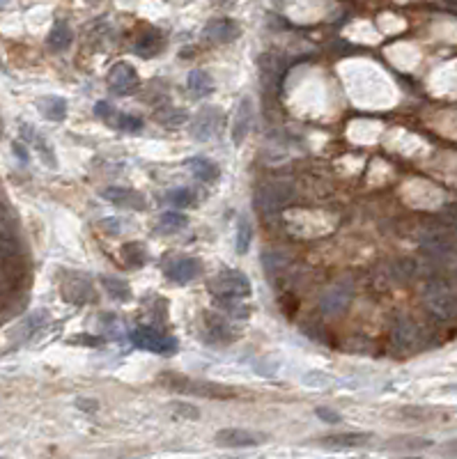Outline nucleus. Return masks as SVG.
Listing matches in <instances>:
<instances>
[{"mask_svg": "<svg viewBox=\"0 0 457 459\" xmlns=\"http://www.w3.org/2000/svg\"><path fill=\"white\" fill-rule=\"evenodd\" d=\"M423 303L437 317V320L448 322L457 317V289L442 278L430 280L423 289Z\"/></svg>", "mask_w": 457, "mask_h": 459, "instance_id": "f257e3e1", "label": "nucleus"}, {"mask_svg": "<svg viewBox=\"0 0 457 459\" xmlns=\"http://www.w3.org/2000/svg\"><path fill=\"white\" fill-rule=\"evenodd\" d=\"M352 287L347 285V282H336V285H331L327 292L322 294L320 299V310L327 315V317H338L343 315L347 308L352 303Z\"/></svg>", "mask_w": 457, "mask_h": 459, "instance_id": "6e6552de", "label": "nucleus"}, {"mask_svg": "<svg viewBox=\"0 0 457 459\" xmlns=\"http://www.w3.org/2000/svg\"><path fill=\"white\" fill-rule=\"evenodd\" d=\"M251 237H253V230H251V223H248L246 216L239 219V225H237V253H248V248H251Z\"/></svg>", "mask_w": 457, "mask_h": 459, "instance_id": "393cba45", "label": "nucleus"}, {"mask_svg": "<svg viewBox=\"0 0 457 459\" xmlns=\"http://www.w3.org/2000/svg\"><path fill=\"white\" fill-rule=\"evenodd\" d=\"M397 416H400V418H409V420H430L435 413L423 406H404L402 411H397Z\"/></svg>", "mask_w": 457, "mask_h": 459, "instance_id": "c85d7f7f", "label": "nucleus"}, {"mask_svg": "<svg viewBox=\"0 0 457 459\" xmlns=\"http://www.w3.org/2000/svg\"><path fill=\"white\" fill-rule=\"evenodd\" d=\"M267 434L246 430V427H226L214 434V441L223 448H255L267 444Z\"/></svg>", "mask_w": 457, "mask_h": 459, "instance_id": "39448f33", "label": "nucleus"}, {"mask_svg": "<svg viewBox=\"0 0 457 459\" xmlns=\"http://www.w3.org/2000/svg\"><path fill=\"white\" fill-rule=\"evenodd\" d=\"M76 406L81 409V411L95 413L97 409H99V402H97V399H90V397H88V399H86V397H79V399H76Z\"/></svg>", "mask_w": 457, "mask_h": 459, "instance_id": "c9c22d12", "label": "nucleus"}, {"mask_svg": "<svg viewBox=\"0 0 457 459\" xmlns=\"http://www.w3.org/2000/svg\"><path fill=\"white\" fill-rule=\"evenodd\" d=\"M442 219H444L448 225L457 228V205H446L444 210H442Z\"/></svg>", "mask_w": 457, "mask_h": 459, "instance_id": "72a5a7b5", "label": "nucleus"}, {"mask_svg": "<svg viewBox=\"0 0 457 459\" xmlns=\"http://www.w3.org/2000/svg\"><path fill=\"white\" fill-rule=\"evenodd\" d=\"M239 35H242V28L232 19H216L207 23L205 28V37L210 41H216V44H228V41L237 39Z\"/></svg>", "mask_w": 457, "mask_h": 459, "instance_id": "f8f14e48", "label": "nucleus"}, {"mask_svg": "<svg viewBox=\"0 0 457 459\" xmlns=\"http://www.w3.org/2000/svg\"><path fill=\"white\" fill-rule=\"evenodd\" d=\"M108 203L127 207V210H145V198L134 189H124V186H111L102 193Z\"/></svg>", "mask_w": 457, "mask_h": 459, "instance_id": "ddd939ff", "label": "nucleus"}, {"mask_svg": "<svg viewBox=\"0 0 457 459\" xmlns=\"http://www.w3.org/2000/svg\"><path fill=\"white\" fill-rule=\"evenodd\" d=\"M122 255H124V260H129V264H145V260H147L145 246L136 244V241H131V244H124L122 246Z\"/></svg>", "mask_w": 457, "mask_h": 459, "instance_id": "cd10ccee", "label": "nucleus"}, {"mask_svg": "<svg viewBox=\"0 0 457 459\" xmlns=\"http://www.w3.org/2000/svg\"><path fill=\"white\" fill-rule=\"evenodd\" d=\"M102 285L108 292V296L118 299V301H129L131 299V287L129 282H124L120 278H111V275H104L102 278Z\"/></svg>", "mask_w": 457, "mask_h": 459, "instance_id": "5701e85b", "label": "nucleus"}, {"mask_svg": "<svg viewBox=\"0 0 457 459\" xmlns=\"http://www.w3.org/2000/svg\"><path fill=\"white\" fill-rule=\"evenodd\" d=\"M108 88L118 95H129L138 88V71L129 62H118L108 71Z\"/></svg>", "mask_w": 457, "mask_h": 459, "instance_id": "1a4fd4ad", "label": "nucleus"}, {"mask_svg": "<svg viewBox=\"0 0 457 459\" xmlns=\"http://www.w3.org/2000/svg\"><path fill=\"white\" fill-rule=\"evenodd\" d=\"M203 273V264L193 260V257H179V260H172L170 264H165V275L175 282H189L198 278Z\"/></svg>", "mask_w": 457, "mask_h": 459, "instance_id": "9b49d317", "label": "nucleus"}, {"mask_svg": "<svg viewBox=\"0 0 457 459\" xmlns=\"http://www.w3.org/2000/svg\"><path fill=\"white\" fill-rule=\"evenodd\" d=\"M214 108H205L193 122V138L198 140H210L216 133V122H214Z\"/></svg>", "mask_w": 457, "mask_h": 459, "instance_id": "a211bd4d", "label": "nucleus"}, {"mask_svg": "<svg viewBox=\"0 0 457 459\" xmlns=\"http://www.w3.org/2000/svg\"><path fill=\"white\" fill-rule=\"evenodd\" d=\"M372 441V434L368 432H338V434H327L320 439V446L331 448V450H347V448H361L368 446Z\"/></svg>", "mask_w": 457, "mask_h": 459, "instance_id": "9d476101", "label": "nucleus"}, {"mask_svg": "<svg viewBox=\"0 0 457 459\" xmlns=\"http://www.w3.org/2000/svg\"><path fill=\"white\" fill-rule=\"evenodd\" d=\"M189 165H191V172H193L200 181H214L216 177H219V168H216L212 161L203 158V156L191 158Z\"/></svg>", "mask_w": 457, "mask_h": 459, "instance_id": "4be33fe9", "label": "nucleus"}, {"mask_svg": "<svg viewBox=\"0 0 457 459\" xmlns=\"http://www.w3.org/2000/svg\"><path fill=\"white\" fill-rule=\"evenodd\" d=\"M19 244L10 235L0 232V266H3V271L10 273L14 266H19Z\"/></svg>", "mask_w": 457, "mask_h": 459, "instance_id": "dca6fc26", "label": "nucleus"}, {"mask_svg": "<svg viewBox=\"0 0 457 459\" xmlns=\"http://www.w3.org/2000/svg\"><path fill=\"white\" fill-rule=\"evenodd\" d=\"M444 3H448V5H457V0H444Z\"/></svg>", "mask_w": 457, "mask_h": 459, "instance_id": "58836bf2", "label": "nucleus"}, {"mask_svg": "<svg viewBox=\"0 0 457 459\" xmlns=\"http://www.w3.org/2000/svg\"><path fill=\"white\" fill-rule=\"evenodd\" d=\"M168 200L175 207H191V205H193L196 196L191 193L189 189H177V191H172V193H168Z\"/></svg>", "mask_w": 457, "mask_h": 459, "instance_id": "c756f323", "label": "nucleus"}, {"mask_svg": "<svg viewBox=\"0 0 457 459\" xmlns=\"http://www.w3.org/2000/svg\"><path fill=\"white\" fill-rule=\"evenodd\" d=\"M131 342L136 347L145 349V352H154V354H172L177 352V340L159 333L156 329L149 327H140L136 331H131Z\"/></svg>", "mask_w": 457, "mask_h": 459, "instance_id": "20e7f679", "label": "nucleus"}, {"mask_svg": "<svg viewBox=\"0 0 457 459\" xmlns=\"http://www.w3.org/2000/svg\"><path fill=\"white\" fill-rule=\"evenodd\" d=\"M95 113H97V118L111 120V115H113L115 111H113V106L108 104V102H99V104L95 106Z\"/></svg>", "mask_w": 457, "mask_h": 459, "instance_id": "f704fd0d", "label": "nucleus"}, {"mask_svg": "<svg viewBox=\"0 0 457 459\" xmlns=\"http://www.w3.org/2000/svg\"><path fill=\"white\" fill-rule=\"evenodd\" d=\"M442 453H444V455H455V457H457V439H455V441H448Z\"/></svg>", "mask_w": 457, "mask_h": 459, "instance_id": "4c0bfd02", "label": "nucleus"}, {"mask_svg": "<svg viewBox=\"0 0 457 459\" xmlns=\"http://www.w3.org/2000/svg\"><path fill=\"white\" fill-rule=\"evenodd\" d=\"M388 450L395 453H421V450L432 448V441L425 437H414V434H404V437H395L388 441Z\"/></svg>", "mask_w": 457, "mask_h": 459, "instance_id": "2eb2a0df", "label": "nucleus"}, {"mask_svg": "<svg viewBox=\"0 0 457 459\" xmlns=\"http://www.w3.org/2000/svg\"><path fill=\"white\" fill-rule=\"evenodd\" d=\"M161 381L168 386L170 390H182V393H191V395H203V397H214V399H230L237 393L228 386H221V383H210V381H193L189 377H179V374H165Z\"/></svg>", "mask_w": 457, "mask_h": 459, "instance_id": "f03ea898", "label": "nucleus"}, {"mask_svg": "<svg viewBox=\"0 0 457 459\" xmlns=\"http://www.w3.org/2000/svg\"><path fill=\"white\" fill-rule=\"evenodd\" d=\"M303 383L308 388H318V390H324V388H331L336 383V379L331 377V374H324V372H308V374H303Z\"/></svg>", "mask_w": 457, "mask_h": 459, "instance_id": "bb28decb", "label": "nucleus"}, {"mask_svg": "<svg viewBox=\"0 0 457 459\" xmlns=\"http://www.w3.org/2000/svg\"><path fill=\"white\" fill-rule=\"evenodd\" d=\"M294 198V189L289 184H264V186L257 189L255 193V205L260 212H276L280 207H285L289 200Z\"/></svg>", "mask_w": 457, "mask_h": 459, "instance_id": "423d86ee", "label": "nucleus"}, {"mask_svg": "<svg viewBox=\"0 0 457 459\" xmlns=\"http://www.w3.org/2000/svg\"><path fill=\"white\" fill-rule=\"evenodd\" d=\"M210 289L219 299H246L251 296V280L237 269H223L216 278L210 282Z\"/></svg>", "mask_w": 457, "mask_h": 459, "instance_id": "7ed1b4c3", "label": "nucleus"}, {"mask_svg": "<svg viewBox=\"0 0 457 459\" xmlns=\"http://www.w3.org/2000/svg\"><path fill=\"white\" fill-rule=\"evenodd\" d=\"M421 327L409 317H397L393 329H390V342L393 347H397L400 352H414L421 347Z\"/></svg>", "mask_w": 457, "mask_h": 459, "instance_id": "0eeeda50", "label": "nucleus"}, {"mask_svg": "<svg viewBox=\"0 0 457 459\" xmlns=\"http://www.w3.org/2000/svg\"><path fill=\"white\" fill-rule=\"evenodd\" d=\"M212 88H214V81L210 78V74H207V71L196 69V71H191V74H189V90L193 92L196 97H205V95H210Z\"/></svg>", "mask_w": 457, "mask_h": 459, "instance_id": "412c9836", "label": "nucleus"}, {"mask_svg": "<svg viewBox=\"0 0 457 459\" xmlns=\"http://www.w3.org/2000/svg\"><path fill=\"white\" fill-rule=\"evenodd\" d=\"M248 131H251V99H242L235 113V120H232V131H230L232 143L242 145Z\"/></svg>", "mask_w": 457, "mask_h": 459, "instance_id": "4468645a", "label": "nucleus"}, {"mask_svg": "<svg viewBox=\"0 0 457 459\" xmlns=\"http://www.w3.org/2000/svg\"><path fill=\"white\" fill-rule=\"evenodd\" d=\"M39 111L44 113L48 120H62L67 115V102L60 97H44L39 102Z\"/></svg>", "mask_w": 457, "mask_h": 459, "instance_id": "aec40b11", "label": "nucleus"}, {"mask_svg": "<svg viewBox=\"0 0 457 459\" xmlns=\"http://www.w3.org/2000/svg\"><path fill=\"white\" fill-rule=\"evenodd\" d=\"M69 44H71L69 26L64 21H57L53 26V30L48 32V48L55 51V53H60V51H64V48H69Z\"/></svg>", "mask_w": 457, "mask_h": 459, "instance_id": "6ab92c4d", "label": "nucleus"}, {"mask_svg": "<svg viewBox=\"0 0 457 459\" xmlns=\"http://www.w3.org/2000/svg\"><path fill=\"white\" fill-rule=\"evenodd\" d=\"M186 223H189V219H186L184 214H179V212H165L161 219H159V232H163V235H172V232L184 230Z\"/></svg>", "mask_w": 457, "mask_h": 459, "instance_id": "b1692460", "label": "nucleus"}, {"mask_svg": "<svg viewBox=\"0 0 457 459\" xmlns=\"http://www.w3.org/2000/svg\"><path fill=\"white\" fill-rule=\"evenodd\" d=\"M102 230L108 232V235H118V232L122 230V225L118 219H106V221H102Z\"/></svg>", "mask_w": 457, "mask_h": 459, "instance_id": "e433bc0d", "label": "nucleus"}, {"mask_svg": "<svg viewBox=\"0 0 457 459\" xmlns=\"http://www.w3.org/2000/svg\"><path fill=\"white\" fill-rule=\"evenodd\" d=\"M163 48V39H161V32L159 30H145L143 35L138 37L136 41V53L143 55V57H154Z\"/></svg>", "mask_w": 457, "mask_h": 459, "instance_id": "f3484780", "label": "nucleus"}, {"mask_svg": "<svg viewBox=\"0 0 457 459\" xmlns=\"http://www.w3.org/2000/svg\"><path fill=\"white\" fill-rule=\"evenodd\" d=\"M140 127H143L140 118H134V115H122L120 118V129H124V131H136Z\"/></svg>", "mask_w": 457, "mask_h": 459, "instance_id": "473e14b6", "label": "nucleus"}, {"mask_svg": "<svg viewBox=\"0 0 457 459\" xmlns=\"http://www.w3.org/2000/svg\"><path fill=\"white\" fill-rule=\"evenodd\" d=\"M318 418L320 420H324V423H331V425H338L340 420H343V416L340 413H336V411H331V409H327V406H318Z\"/></svg>", "mask_w": 457, "mask_h": 459, "instance_id": "2f4dec72", "label": "nucleus"}, {"mask_svg": "<svg viewBox=\"0 0 457 459\" xmlns=\"http://www.w3.org/2000/svg\"><path fill=\"white\" fill-rule=\"evenodd\" d=\"M172 411H175L177 416H184V418H191V420H196L198 416H200V411H198L196 406H191L186 402H172Z\"/></svg>", "mask_w": 457, "mask_h": 459, "instance_id": "7c9ffc66", "label": "nucleus"}, {"mask_svg": "<svg viewBox=\"0 0 457 459\" xmlns=\"http://www.w3.org/2000/svg\"><path fill=\"white\" fill-rule=\"evenodd\" d=\"M207 324H210V331L214 333L216 338H226V340H232L235 338V331H232L230 324L223 320L221 315H207Z\"/></svg>", "mask_w": 457, "mask_h": 459, "instance_id": "a878e982", "label": "nucleus"}]
</instances>
